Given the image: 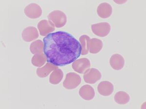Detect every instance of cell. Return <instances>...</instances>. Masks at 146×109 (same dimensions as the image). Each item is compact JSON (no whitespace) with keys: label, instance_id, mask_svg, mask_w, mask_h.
<instances>
[{"label":"cell","instance_id":"2","mask_svg":"<svg viewBox=\"0 0 146 109\" xmlns=\"http://www.w3.org/2000/svg\"><path fill=\"white\" fill-rule=\"evenodd\" d=\"M48 19L57 28L62 27L66 24V15L60 10H56L52 11L48 14Z\"/></svg>","mask_w":146,"mask_h":109},{"label":"cell","instance_id":"21","mask_svg":"<svg viewBox=\"0 0 146 109\" xmlns=\"http://www.w3.org/2000/svg\"><path fill=\"white\" fill-rule=\"evenodd\" d=\"M114 2L117 3L118 5H121L122 3H124L125 2H126L127 1H114Z\"/></svg>","mask_w":146,"mask_h":109},{"label":"cell","instance_id":"10","mask_svg":"<svg viewBox=\"0 0 146 109\" xmlns=\"http://www.w3.org/2000/svg\"><path fill=\"white\" fill-rule=\"evenodd\" d=\"M98 91L101 96H109L113 92L114 87L113 84L109 81H101L98 84Z\"/></svg>","mask_w":146,"mask_h":109},{"label":"cell","instance_id":"15","mask_svg":"<svg viewBox=\"0 0 146 109\" xmlns=\"http://www.w3.org/2000/svg\"><path fill=\"white\" fill-rule=\"evenodd\" d=\"M89 52L91 54H97L103 48V43L101 40L98 39H91L89 41Z\"/></svg>","mask_w":146,"mask_h":109},{"label":"cell","instance_id":"13","mask_svg":"<svg viewBox=\"0 0 146 109\" xmlns=\"http://www.w3.org/2000/svg\"><path fill=\"white\" fill-rule=\"evenodd\" d=\"M112 12V7L107 3H100L97 8L98 14L101 18H108L111 16Z\"/></svg>","mask_w":146,"mask_h":109},{"label":"cell","instance_id":"4","mask_svg":"<svg viewBox=\"0 0 146 109\" xmlns=\"http://www.w3.org/2000/svg\"><path fill=\"white\" fill-rule=\"evenodd\" d=\"M91 29L95 35L100 37H105L109 34L111 27L108 23L102 22L91 25Z\"/></svg>","mask_w":146,"mask_h":109},{"label":"cell","instance_id":"7","mask_svg":"<svg viewBox=\"0 0 146 109\" xmlns=\"http://www.w3.org/2000/svg\"><path fill=\"white\" fill-rule=\"evenodd\" d=\"M91 67V62L87 58L76 60L72 64V68L77 73L83 74Z\"/></svg>","mask_w":146,"mask_h":109},{"label":"cell","instance_id":"3","mask_svg":"<svg viewBox=\"0 0 146 109\" xmlns=\"http://www.w3.org/2000/svg\"><path fill=\"white\" fill-rule=\"evenodd\" d=\"M82 82V78L80 75L74 72L67 73L66 78L63 81V86L68 90L74 89L76 88Z\"/></svg>","mask_w":146,"mask_h":109},{"label":"cell","instance_id":"12","mask_svg":"<svg viewBox=\"0 0 146 109\" xmlns=\"http://www.w3.org/2000/svg\"><path fill=\"white\" fill-rule=\"evenodd\" d=\"M79 94L82 99L89 101L92 100L95 97V90L89 85H85L80 88Z\"/></svg>","mask_w":146,"mask_h":109},{"label":"cell","instance_id":"8","mask_svg":"<svg viewBox=\"0 0 146 109\" xmlns=\"http://www.w3.org/2000/svg\"><path fill=\"white\" fill-rule=\"evenodd\" d=\"M38 28L42 36H46L55 30L54 23L49 20H42L38 24Z\"/></svg>","mask_w":146,"mask_h":109},{"label":"cell","instance_id":"9","mask_svg":"<svg viewBox=\"0 0 146 109\" xmlns=\"http://www.w3.org/2000/svg\"><path fill=\"white\" fill-rule=\"evenodd\" d=\"M39 36L38 31L36 27H28L25 28L22 33V38L23 41L30 42L38 38Z\"/></svg>","mask_w":146,"mask_h":109},{"label":"cell","instance_id":"1","mask_svg":"<svg viewBox=\"0 0 146 109\" xmlns=\"http://www.w3.org/2000/svg\"><path fill=\"white\" fill-rule=\"evenodd\" d=\"M43 52L47 61L56 66H64L76 61L82 54L80 42L70 33L58 31L43 39Z\"/></svg>","mask_w":146,"mask_h":109},{"label":"cell","instance_id":"18","mask_svg":"<svg viewBox=\"0 0 146 109\" xmlns=\"http://www.w3.org/2000/svg\"><path fill=\"white\" fill-rule=\"evenodd\" d=\"M63 78V72L62 70L58 68L53 71L50 74L49 82L52 84H58L62 81Z\"/></svg>","mask_w":146,"mask_h":109},{"label":"cell","instance_id":"16","mask_svg":"<svg viewBox=\"0 0 146 109\" xmlns=\"http://www.w3.org/2000/svg\"><path fill=\"white\" fill-rule=\"evenodd\" d=\"M115 102L120 105H125L129 103L130 96L128 93L124 91H119L114 96Z\"/></svg>","mask_w":146,"mask_h":109},{"label":"cell","instance_id":"14","mask_svg":"<svg viewBox=\"0 0 146 109\" xmlns=\"http://www.w3.org/2000/svg\"><path fill=\"white\" fill-rule=\"evenodd\" d=\"M58 68V66H55L51 63L47 62L43 67L36 69V74L40 78H45L48 76L51 72Z\"/></svg>","mask_w":146,"mask_h":109},{"label":"cell","instance_id":"5","mask_svg":"<svg viewBox=\"0 0 146 109\" xmlns=\"http://www.w3.org/2000/svg\"><path fill=\"white\" fill-rule=\"evenodd\" d=\"M101 74L97 69L89 68L85 72L83 78L85 82L88 84H95L101 79Z\"/></svg>","mask_w":146,"mask_h":109},{"label":"cell","instance_id":"20","mask_svg":"<svg viewBox=\"0 0 146 109\" xmlns=\"http://www.w3.org/2000/svg\"><path fill=\"white\" fill-rule=\"evenodd\" d=\"M43 47L44 44L41 40H36L33 41L30 45V51L34 54L38 53H43Z\"/></svg>","mask_w":146,"mask_h":109},{"label":"cell","instance_id":"17","mask_svg":"<svg viewBox=\"0 0 146 109\" xmlns=\"http://www.w3.org/2000/svg\"><path fill=\"white\" fill-rule=\"evenodd\" d=\"M47 61L46 56L44 53H38L32 58V64L34 66L40 67L43 66Z\"/></svg>","mask_w":146,"mask_h":109},{"label":"cell","instance_id":"6","mask_svg":"<svg viewBox=\"0 0 146 109\" xmlns=\"http://www.w3.org/2000/svg\"><path fill=\"white\" fill-rule=\"evenodd\" d=\"M24 13L27 17L32 19L38 18L41 16L42 11L40 5L35 3L29 4L24 9Z\"/></svg>","mask_w":146,"mask_h":109},{"label":"cell","instance_id":"11","mask_svg":"<svg viewBox=\"0 0 146 109\" xmlns=\"http://www.w3.org/2000/svg\"><path fill=\"white\" fill-rule=\"evenodd\" d=\"M110 64L111 68L115 70H120L124 67V58L119 54H115L111 56L110 60Z\"/></svg>","mask_w":146,"mask_h":109},{"label":"cell","instance_id":"19","mask_svg":"<svg viewBox=\"0 0 146 109\" xmlns=\"http://www.w3.org/2000/svg\"><path fill=\"white\" fill-rule=\"evenodd\" d=\"M91 39L89 37L83 35L80 38V43L82 46V54L86 55L89 52V41Z\"/></svg>","mask_w":146,"mask_h":109}]
</instances>
